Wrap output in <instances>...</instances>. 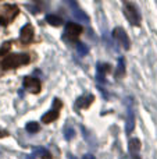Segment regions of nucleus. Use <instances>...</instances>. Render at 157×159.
<instances>
[{"label":"nucleus","mask_w":157,"mask_h":159,"mask_svg":"<svg viewBox=\"0 0 157 159\" xmlns=\"http://www.w3.org/2000/svg\"><path fill=\"white\" fill-rule=\"evenodd\" d=\"M29 61L31 57L27 53H10L2 60V69L4 70L17 69V67L22 66V64H28Z\"/></svg>","instance_id":"f257e3e1"},{"label":"nucleus","mask_w":157,"mask_h":159,"mask_svg":"<svg viewBox=\"0 0 157 159\" xmlns=\"http://www.w3.org/2000/svg\"><path fill=\"white\" fill-rule=\"evenodd\" d=\"M19 13V8L15 4H3L0 7V25H8Z\"/></svg>","instance_id":"f03ea898"},{"label":"nucleus","mask_w":157,"mask_h":159,"mask_svg":"<svg viewBox=\"0 0 157 159\" xmlns=\"http://www.w3.org/2000/svg\"><path fill=\"white\" fill-rule=\"evenodd\" d=\"M124 14H125V17H127V20L132 25L141 24V14H139L135 4H132V3H129V2L124 3Z\"/></svg>","instance_id":"7ed1b4c3"},{"label":"nucleus","mask_w":157,"mask_h":159,"mask_svg":"<svg viewBox=\"0 0 157 159\" xmlns=\"http://www.w3.org/2000/svg\"><path fill=\"white\" fill-rule=\"evenodd\" d=\"M81 32H82V27H81L79 24L68 22V24L66 25V35H64V38L71 41V42H75L78 38H79Z\"/></svg>","instance_id":"20e7f679"},{"label":"nucleus","mask_w":157,"mask_h":159,"mask_svg":"<svg viewBox=\"0 0 157 159\" xmlns=\"http://www.w3.org/2000/svg\"><path fill=\"white\" fill-rule=\"evenodd\" d=\"M61 106H63V103H61L60 99H54L53 107L46 113V115L42 116V121H43V123H52V121H54L58 117V113H60Z\"/></svg>","instance_id":"39448f33"},{"label":"nucleus","mask_w":157,"mask_h":159,"mask_svg":"<svg viewBox=\"0 0 157 159\" xmlns=\"http://www.w3.org/2000/svg\"><path fill=\"white\" fill-rule=\"evenodd\" d=\"M68 6L71 7L72 16H74L75 20H78L79 22H89V17L85 14V11L81 10L79 6L77 4V2H72V0H70V2H68Z\"/></svg>","instance_id":"423d86ee"},{"label":"nucleus","mask_w":157,"mask_h":159,"mask_svg":"<svg viewBox=\"0 0 157 159\" xmlns=\"http://www.w3.org/2000/svg\"><path fill=\"white\" fill-rule=\"evenodd\" d=\"M113 36L122 45V48H124V49H129V48H131V41H129V38H128L127 32H125L122 28H120V27L116 28V30L113 31Z\"/></svg>","instance_id":"0eeeda50"},{"label":"nucleus","mask_w":157,"mask_h":159,"mask_svg":"<svg viewBox=\"0 0 157 159\" xmlns=\"http://www.w3.org/2000/svg\"><path fill=\"white\" fill-rule=\"evenodd\" d=\"M24 88L28 89L32 93H38L40 92L42 84L38 78H32V77H24Z\"/></svg>","instance_id":"6e6552de"},{"label":"nucleus","mask_w":157,"mask_h":159,"mask_svg":"<svg viewBox=\"0 0 157 159\" xmlns=\"http://www.w3.org/2000/svg\"><path fill=\"white\" fill-rule=\"evenodd\" d=\"M19 41H21V43H24V45L31 43V42L33 41V28H32V25H31V24H27L21 30Z\"/></svg>","instance_id":"1a4fd4ad"},{"label":"nucleus","mask_w":157,"mask_h":159,"mask_svg":"<svg viewBox=\"0 0 157 159\" xmlns=\"http://www.w3.org/2000/svg\"><path fill=\"white\" fill-rule=\"evenodd\" d=\"M128 149H129V154L132 159H141L139 151H141V141L138 138H132L128 143Z\"/></svg>","instance_id":"9d476101"},{"label":"nucleus","mask_w":157,"mask_h":159,"mask_svg":"<svg viewBox=\"0 0 157 159\" xmlns=\"http://www.w3.org/2000/svg\"><path fill=\"white\" fill-rule=\"evenodd\" d=\"M36 157H42V159H53L52 155H50V152L46 151L45 148H40V147H38V148H33L32 149V154L27 155V159H35Z\"/></svg>","instance_id":"9b49d317"},{"label":"nucleus","mask_w":157,"mask_h":159,"mask_svg":"<svg viewBox=\"0 0 157 159\" xmlns=\"http://www.w3.org/2000/svg\"><path fill=\"white\" fill-rule=\"evenodd\" d=\"M93 99H95L93 95H83V96H81V98H78L77 103H75V107H77V109L85 107V109H86V107L91 106V103L93 102Z\"/></svg>","instance_id":"f8f14e48"},{"label":"nucleus","mask_w":157,"mask_h":159,"mask_svg":"<svg viewBox=\"0 0 157 159\" xmlns=\"http://www.w3.org/2000/svg\"><path fill=\"white\" fill-rule=\"evenodd\" d=\"M111 69H110V64H102L99 63L97 64V80L102 82H106V74L110 73Z\"/></svg>","instance_id":"ddd939ff"},{"label":"nucleus","mask_w":157,"mask_h":159,"mask_svg":"<svg viewBox=\"0 0 157 159\" xmlns=\"http://www.w3.org/2000/svg\"><path fill=\"white\" fill-rule=\"evenodd\" d=\"M134 129H135V116H134L132 109H128V115H127V126H125V130H127L128 134H131Z\"/></svg>","instance_id":"4468645a"},{"label":"nucleus","mask_w":157,"mask_h":159,"mask_svg":"<svg viewBox=\"0 0 157 159\" xmlns=\"http://www.w3.org/2000/svg\"><path fill=\"white\" fill-rule=\"evenodd\" d=\"M124 74H125V61H124L122 57H120L118 59V66H117V70H116V73H114V75L120 80L121 77H124Z\"/></svg>","instance_id":"2eb2a0df"},{"label":"nucleus","mask_w":157,"mask_h":159,"mask_svg":"<svg viewBox=\"0 0 157 159\" xmlns=\"http://www.w3.org/2000/svg\"><path fill=\"white\" fill-rule=\"evenodd\" d=\"M46 21L49 22L50 25H53V27H60V25L63 24V20H61L60 17H57V16H53V14L46 16Z\"/></svg>","instance_id":"dca6fc26"},{"label":"nucleus","mask_w":157,"mask_h":159,"mask_svg":"<svg viewBox=\"0 0 157 159\" xmlns=\"http://www.w3.org/2000/svg\"><path fill=\"white\" fill-rule=\"evenodd\" d=\"M77 52L79 53V56H86V55H88V52H89V49H88V46H86V45L79 43V42H78V43H77Z\"/></svg>","instance_id":"f3484780"},{"label":"nucleus","mask_w":157,"mask_h":159,"mask_svg":"<svg viewBox=\"0 0 157 159\" xmlns=\"http://www.w3.org/2000/svg\"><path fill=\"white\" fill-rule=\"evenodd\" d=\"M25 129H27L28 133H36V131H39V129H40V127H39V124L36 123V121H31V123L27 124V127H25Z\"/></svg>","instance_id":"a211bd4d"},{"label":"nucleus","mask_w":157,"mask_h":159,"mask_svg":"<svg viewBox=\"0 0 157 159\" xmlns=\"http://www.w3.org/2000/svg\"><path fill=\"white\" fill-rule=\"evenodd\" d=\"M64 137H66V140H72V138L75 137V131H74V129H72V127H68V129H66V135H64Z\"/></svg>","instance_id":"6ab92c4d"},{"label":"nucleus","mask_w":157,"mask_h":159,"mask_svg":"<svg viewBox=\"0 0 157 159\" xmlns=\"http://www.w3.org/2000/svg\"><path fill=\"white\" fill-rule=\"evenodd\" d=\"M83 159H96L93 157V155H91V154H86V155H83Z\"/></svg>","instance_id":"aec40b11"},{"label":"nucleus","mask_w":157,"mask_h":159,"mask_svg":"<svg viewBox=\"0 0 157 159\" xmlns=\"http://www.w3.org/2000/svg\"><path fill=\"white\" fill-rule=\"evenodd\" d=\"M6 135H7V131H2V130H0V138L6 137Z\"/></svg>","instance_id":"412c9836"},{"label":"nucleus","mask_w":157,"mask_h":159,"mask_svg":"<svg viewBox=\"0 0 157 159\" xmlns=\"http://www.w3.org/2000/svg\"><path fill=\"white\" fill-rule=\"evenodd\" d=\"M70 159H77V158H75V157H71V158H70Z\"/></svg>","instance_id":"4be33fe9"}]
</instances>
